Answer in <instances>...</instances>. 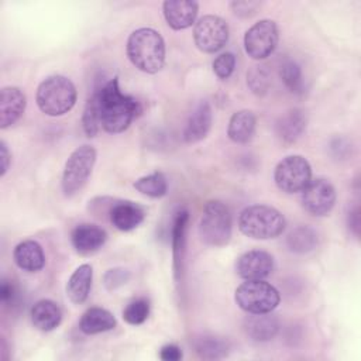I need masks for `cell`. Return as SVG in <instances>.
Listing matches in <instances>:
<instances>
[{
	"label": "cell",
	"instance_id": "cell-1",
	"mask_svg": "<svg viewBox=\"0 0 361 361\" xmlns=\"http://www.w3.org/2000/svg\"><path fill=\"white\" fill-rule=\"evenodd\" d=\"M140 102L121 92L118 79L114 76L96 87L89 96L82 116L83 131L94 137L100 128L106 133H123L140 116Z\"/></svg>",
	"mask_w": 361,
	"mask_h": 361
},
{
	"label": "cell",
	"instance_id": "cell-2",
	"mask_svg": "<svg viewBox=\"0 0 361 361\" xmlns=\"http://www.w3.org/2000/svg\"><path fill=\"white\" fill-rule=\"evenodd\" d=\"M127 56L130 62L145 73H157L165 63V41L162 35L149 27L134 30L127 39Z\"/></svg>",
	"mask_w": 361,
	"mask_h": 361
},
{
	"label": "cell",
	"instance_id": "cell-3",
	"mask_svg": "<svg viewBox=\"0 0 361 361\" xmlns=\"http://www.w3.org/2000/svg\"><path fill=\"white\" fill-rule=\"evenodd\" d=\"M286 227L283 214L267 204H251L238 216L240 231L254 240H271L279 237Z\"/></svg>",
	"mask_w": 361,
	"mask_h": 361
},
{
	"label": "cell",
	"instance_id": "cell-4",
	"mask_svg": "<svg viewBox=\"0 0 361 361\" xmlns=\"http://www.w3.org/2000/svg\"><path fill=\"white\" fill-rule=\"evenodd\" d=\"M78 92L73 82L62 75H52L45 78L35 94L39 110L51 117L66 114L76 103Z\"/></svg>",
	"mask_w": 361,
	"mask_h": 361
},
{
	"label": "cell",
	"instance_id": "cell-5",
	"mask_svg": "<svg viewBox=\"0 0 361 361\" xmlns=\"http://www.w3.org/2000/svg\"><path fill=\"white\" fill-rule=\"evenodd\" d=\"M233 231V220L228 207L220 200H209L199 221L200 240L209 247H224Z\"/></svg>",
	"mask_w": 361,
	"mask_h": 361
},
{
	"label": "cell",
	"instance_id": "cell-6",
	"mask_svg": "<svg viewBox=\"0 0 361 361\" xmlns=\"http://www.w3.org/2000/svg\"><path fill=\"white\" fill-rule=\"evenodd\" d=\"M238 307L250 314L271 313L279 305L281 295L275 286L264 279L245 281L234 293Z\"/></svg>",
	"mask_w": 361,
	"mask_h": 361
},
{
	"label": "cell",
	"instance_id": "cell-7",
	"mask_svg": "<svg viewBox=\"0 0 361 361\" xmlns=\"http://www.w3.org/2000/svg\"><path fill=\"white\" fill-rule=\"evenodd\" d=\"M96 149L89 144H83L71 152L65 162L61 182L65 196H72L85 186L96 164Z\"/></svg>",
	"mask_w": 361,
	"mask_h": 361
},
{
	"label": "cell",
	"instance_id": "cell-8",
	"mask_svg": "<svg viewBox=\"0 0 361 361\" xmlns=\"http://www.w3.org/2000/svg\"><path fill=\"white\" fill-rule=\"evenodd\" d=\"M312 179V166L302 155H288L282 158L274 171V180L279 190L298 193Z\"/></svg>",
	"mask_w": 361,
	"mask_h": 361
},
{
	"label": "cell",
	"instance_id": "cell-9",
	"mask_svg": "<svg viewBox=\"0 0 361 361\" xmlns=\"http://www.w3.org/2000/svg\"><path fill=\"white\" fill-rule=\"evenodd\" d=\"M279 41V30L274 20L264 18L252 24L244 34V51L255 59L262 61L276 49Z\"/></svg>",
	"mask_w": 361,
	"mask_h": 361
},
{
	"label": "cell",
	"instance_id": "cell-10",
	"mask_svg": "<svg viewBox=\"0 0 361 361\" xmlns=\"http://www.w3.org/2000/svg\"><path fill=\"white\" fill-rule=\"evenodd\" d=\"M193 41L199 51L204 54H214L228 41V24L219 16H203L197 23H195Z\"/></svg>",
	"mask_w": 361,
	"mask_h": 361
},
{
	"label": "cell",
	"instance_id": "cell-11",
	"mask_svg": "<svg viewBox=\"0 0 361 361\" xmlns=\"http://www.w3.org/2000/svg\"><path fill=\"white\" fill-rule=\"evenodd\" d=\"M337 199L333 183L324 178L310 179L302 190L303 209L312 216H326L334 207Z\"/></svg>",
	"mask_w": 361,
	"mask_h": 361
},
{
	"label": "cell",
	"instance_id": "cell-12",
	"mask_svg": "<svg viewBox=\"0 0 361 361\" xmlns=\"http://www.w3.org/2000/svg\"><path fill=\"white\" fill-rule=\"evenodd\" d=\"M274 257L264 250H250L235 261V274L244 281L265 279L274 271Z\"/></svg>",
	"mask_w": 361,
	"mask_h": 361
},
{
	"label": "cell",
	"instance_id": "cell-13",
	"mask_svg": "<svg viewBox=\"0 0 361 361\" xmlns=\"http://www.w3.org/2000/svg\"><path fill=\"white\" fill-rule=\"evenodd\" d=\"M199 4L195 0H166L162 3V13L172 30H186L195 24Z\"/></svg>",
	"mask_w": 361,
	"mask_h": 361
},
{
	"label": "cell",
	"instance_id": "cell-14",
	"mask_svg": "<svg viewBox=\"0 0 361 361\" xmlns=\"http://www.w3.org/2000/svg\"><path fill=\"white\" fill-rule=\"evenodd\" d=\"M27 104L25 93L17 86H6L0 90V128L17 123Z\"/></svg>",
	"mask_w": 361,
	"mask_h": 361
},
{
	"label": "cell",
	"instance_id": "cell-15",
	"mask_svg": "<svg viewBox=\"0 0 361 361\" xmlns=\"http://www.w3.org/2000/svg\"><path fill=\"white\" fill-rule=\"evenodd\" d=\"M212 121H213V113H212L210 104L206 100L199 102L186 120L185 128L182 131L183 141L188 144L202 141L209 134Z\"/></svg>",
	"mask_w": 361,
	"mask_h": 361
},
{
	"label": "cell",
	"instance_id": "cell-16",
	"mask_svg": "<svg viewBox=\"0 0 361 361\" xmlns=\"http://www.w3.org/2000/svg\"><path fill=\"white\" fill-rule=\"evenodd\" d=\"M106 240H107L106 230L90 223L78 224L71 233V243L73 248L83 255L99 251L104 245Z\"/></svg>",
	"mask_w": 361,
	"mask_h": 361
},
{
	"label": "cell",
	"instance_id": "cell-17",
	"mask_svg": "<svg viewBox=\"0 0 361 361\" xmlns=\"http://www.w3.org/2000/svg\"><path fill=\"white\" fill-rule=\"evenodd\" d=\"M188 220H189L188 210H179L173 219V226H172V267H173V275L176 281H179L183 274Z\"/></svg>",
	"mask_w": 361,
	"mask_h": 361
},
{
	"label": "cell",
	"instance_id": "cell-18",
	"mask_svg": "<svg viewBox=\"0 0 361 361\" xmlns=\"http://www.w3.org/2000/svg\"><path fill=\"white\" fill-rule=\"evenodd\" d=\"M111 224L120 231H131L145 219V210L130 200H118L109 212Z\"/></svg>",
	"mask_w": 361,
	"mask_h": 361
},
{
	"label": "cell",
	"instance_id": "cell-19",
	"mask_svg": "<svg viewBox=\"0 0 361 361\" xmlns=\"http://www.w3.org/2000/svg\"><path fill=\"white\" fill-rule=\"evenodd\" d=\"M16 265L25 272H38L45 265V254L42 247L34 240L18 243L13 251Z\"/></svg>",
	"mask_w": 361,
	"mask_h": 361
},
{
	"label": "cell",
	"instance_id": "cell-20",
	"mask_svg": "<svg viewBox=\"0 0 361 361\" xmlns=\"http://www.w3.org/2000/svg\"><path fill=\"white\" fill-rule=\"evenodd\" d=\"M31 322L39 331H52L62 322V310L56 302L41 299L31 307Z\"/></svg>",
	"mask_w": 361,
	"mask_h": 361
},
{
	"label": "cell",
	"instance_id": "cell-21",
	"mask_svg": "<svg viewBox=\"0 0 361 361\" xmlns=\"http://www.w3.org/2000/svg\"><path fill=\"white\" fill-rule=\"evenodd\" d=\"M93 279V268L89 264L79 265L66 282V295L75 305L83 303L90 292Z\"/></svg>",
	"mask_w": 361,
	"mask_h": 361
},
{
	"label": "cell",
	"instance_id": "cell-22",
	"mask_svg": "<svg viewBox=\"0 0 361 361\" xmlns=\"http://www.w3.org/2000/svg\"><path fill=\"white\" fill-rule=\"evenodd\" d=\"M116 324L114 314L103 307H89L79 320L80 331L89 336L113 330Z\"/></svg>",
	"mask_w": 361,
	"mask_h": 361
},
{
	"label": "cell",
	"instance_id": "cell-23",
	"mask_svg": "<svg viewBox=\"0 0 361 361\" xmlns=\"http://www.w3.org/2000/svg\"><path fill=\"white\" fill-rule=\"evenodd\" d=\"M257 118L251 110H238L233 113L227 127L228 138L235 144L248 142L255 133Z\"/></svg>",
	"mask_w": 361,
	"mask_h": 361
},
{
	"label": "cell",
	"instance_id": "cell-24",
	"mask_svg": "<svg viewBox=\"0 0 361 361\" xmlns=\"http://www.w3.org/2000/svg\"><path fill=\"white\" fill-rule=\"evenodd\" d=\"M306 123H307V118L303 110L290 109L278 120L276 134L283 142L292 144L303 134L306 128Z\"/></svg>",
	"mask_w": 361,
	"mask_h": 361
},
{
	"label": "cell",
	"instance_id": "cell-25",
	"mask_svg": "<svg viewBox=\"0 0 361 361\" xmlns=\"http://www.w3.org/2000/svg\"><path fill=\"white\" fill-rule=\"evenodd\" d=\"M245 331L248 337L254 341H269L272 340L279 329V323L276 317L261 313V314H252L245 320Z\"/></svg>",
	"mask_w": 361,
	"mask_h": 361
},
{
	"label": "cell",
	"instance_id": "cell-26",
	"mask_svg": "<svg viewBox=\"0 0 361 361\" xmlns=\"http://www.w3.org/2000/svg\"><path fill=\"white\" fill-rule=\"evenodd\" d=\"M286 245L292 252L306 254L316 248L317 234L309 226H299L289 233L286 238Z\"/></svg>",
	"mask_w": 361,
	"mask_h": 361
},
{
	"label": "cell",
	"instance_id": "cell-27",
	"mask_svg": "<svg viewBox=\"0 0 361 361\" xmlns=\"http://www.w3.org/2000/svg\"><path fill=\"white\" fill-rule=\"evenodd\" d=\"M133 186L148 197H162L168 192V180L162 172H152L149 175L138 178Z\"/></svg>",
	"mask_w": 361,
	"mask_h": 361
},
{
	"label": "cell",
	"instance_id": "cell-28",
	"mask_svg": "<svg viewBox=\"0 0 361 361\" xmlns=\"http://www.w3.org/2000/svg\"><path fill=\"white\" fill-rule=\"evenodd\" d=\"M230 345L221 337H202L196 343V353L203 360H220L228 354Z\"/></svg>",
	"mask_w": 361,
	"mask_h": 361
},
{
	"label": "cell",
	"instance_id": "cell-29",
	"mask_svg": "<svg viewBox=\"0 0 361 361\" xmlns=\"http://www.w3.org/2000/svg\"><path fill=\"white\" fill-rule=\"evenodd\" d=\"M279 75L283 82V85L292 92V93H300L303 89V79H302V71L300 66L292 61L286 59L282 62L279 68Z\"/></svg>",
	"mask_w": 361,
	"mask_h": 361
},
{
	"label": "cell",
	"instance_id": "cell-30",
	"mask_svg": "<svg viewBox=\"0 0 361 361\" xmlns=\"http://www.w3.org/2000/svg\"><path fill=\"white\" fill-rule=\"evenodd\" d=\"M149 314V302L144 298L134 299L123 310V319L133 326L142 324Z\"/></svg>",
	"mask_w": 361,
	"mask_h": 361
},
{
	"label": "cell",
	"instance_id": "cell-31",
	"mask_svg": "<svg viewBox=\"0 0 361 361\" xmlns=\"http://www.w3.org/2000/svg\"><path fill=\"white\" fill-rule=\"evenodd\" d=\"M269 73L262 65L252 66L247 73V85L257 96H264L269 89Z\"/></svg>",
	"mask_w": 361,
	"mask_h": 361
},
{
	"label": "cell",
	"instance_id": "cell-32",
	"mask_svg": "<svg viewBox=\"0 0 361 361\" xmlns=\"http://www.w3.org/2000/svg\"><path fill=\"white\" fill-rule=\"evenodd\" d=\"M234 68H235V56L231 52L220 54L213 61V72L221 80L228 79L234 72Z\"/></svg>",
	"mask_w": 361,
	"mask_h": 361
},
{
	"label": "cell",
	"instance_id": "cell-33",
	"mask_svg": "<svg viewBox=\"0 0 361 361\" xmlns=\"http://www.w3.org/2000/svg\"><path fill=\"white\" fill-rule=\"evenodd\" d=\"M128 279H130V272L124 268H111V269H107L106 274L103 275V283L109 290H114L123 286L124 283H127Z\"/></svg>",
	"mask_w": 361,
	"mask_h": 361
},
{
	"label": "cell",
	"instance_id": "cell-34",
	"mask_svg": "<svg viewBox=\"0 0 361 361\" xmlns=\"http://www.w3.org/2000/svg\"><path fill=\"white\" fill-rule=\"evenodd\" d=\"M231 10L234 11L235 16L238 17H251L257 13V10L261 7V3L258 1H241V0H235L230 3Z\"/></svg>",
	"mask_w": 361,
	"mask_h": 361
},
{
	"label": "cell",
	"instance_id": "cell-35",
	"mask_svg": "<svg viewBox=\"0 0 361 361\" xmlns=\"http://www.w3.org/2000/svg\"><path fill=\"white\" fill-rule=\"evenodd\" d=\"M16 298V288L11 281L3 279L0 285V300L3 305H10L14 302Z\"/></svg>",
	"mask_w": 361,
	"mask_h": 361
},
{
	"label": "cell",
	"instance_id": "cell-36",
	"mask_svg": "<svg viewBox=\"0 0 361 361\" xmlns=\"http://www.w3.org/2000/svg\"><path fill=\"white\" fill-rule=\"evenodd\" d=\"M159 358L164 361H179L182 358V351L175 344H166L161 348Z\"/></svg>",
	"mask_w": 361,
	"mask_h": 361
},
{
	"label": "cell",
	"instance_id": "cell-37",
	"mask_svg": "<svg viewBox=\"0 0 361 361\" xmlns=\"http://www.w3.org/2000/svg\"><path fill=\"white\" fill-rule=\"evenodd\" d=\"M11 162V154L7 148V144L4 141L0 142V176L3 178L6 175V172L8 171Z\"/></svg>",
	"mask_w": 361,
	"mask_h": 361
},
{
	"label": "cell",
	"instance_id": "cell-38",
	"mask_svg": "<svg viewBox=\"0 0 361 361\" xmlns=\"http://www.w3.org/2000/svg\"><path fill=\"white\" fill-rule=\"evenodd\" d=\"M360 221H358V209L355 207L348 213V227L354 231L355 235H358V228H360Z\"/></svg>",
	"mask_w": 361,
	"mask_h": 361
}]
</instances>
